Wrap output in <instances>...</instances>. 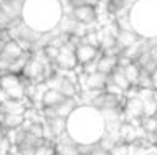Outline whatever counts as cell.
Here are the masks:
<instances>
[{
    "label": "cell",
    "instance_id": "1",
    "mask_svg": "<svg viewBox=\"0 0 157 155\" xmlns=\"http://www.w3.org/2000/svg\"><path fill=\"white\" fill-rule=\"evenodd\" d=\"M25 86H27V81L20 74L5 73L0 76V89L5 93L7 99L23 101L25 99Z\"/></svg>",
    "mask_w": 157,
    "mask_h": 155
},
{
    "label": "cell",
    "instance_id": "2",
    "mask_svg": "<svg viewBox=\"0 0 157 155\" xmlns=\"http://www.w3.org/2000/svg\"><path fill=\"white\" fill-rule=\"evenodd\" d=\"M75 48L70 41H66L65 45L60 48V54H58L56 61L53 63L58 69L61 71H71V69H76L78 66V61H76V54H75Z\"/></svg>",
    "mask_w": 157,
    "mask_h": 155
},
{
    "label": "cell",
    "instance_id": "3",
    "mask_svg": "<svg viewBox=\"0 0 157 155\" xmlns=\"http://www.w3.org/2000/svg\"><path fill=\"white\" fill-rule=\"evenodd\" d=\"M75 54H76V61L78 65H86V63L96 61L98 58L101 56V51L98 46H93V45L88 43H79L78 46L75 48Z\"/></svg>",
    "mask_w": 157,
    "mask_h": 155
},
{
    "label": "cell",
    "instance_id": "4",
    "mask_svg": "<svg viewBox=\"0 0 157 155\" xmlns=\"http://www.w3.org/2000/svg\"><path fill=\"white\" fill-rule=\"evenodd\" d=\"M71 17H73V20L76 23H81L88 27V25H91L96 20L98 12H96L94 5H79L71 10Z\"/></svg>",
    "mask_w": 157,
    "mask_h": 155
},
{
    "label": "cell",
    "instance_id": "5",
    "mask_svg": "<svg viewBox=\"0 0 157 155\" xmlns=\"http://www.w3.org/2000/svg\"><path fill=\"white\" fill-rule=\"evenodd\" d=\"M84 84H86V89L104 91V86L108 84V76L99 73V71H94L91 74H84Z\"/></svg>",
    "mask_w": 157,
    "mask_h": 155
},
{
    "label": "cell",
    "instance_id": "6",
    "mask_svg": "<svg viewBox=\"0 0 157 155\" xmlns=\"http://www.w3.org/2000/svg\"><path fill=\"white\" fill-rule=\"evenodd\" d=\"M96 65H98V71H99V73L109 76V74L117 68V56H113V54H101V56L98 58Z\"/></svg>",
    "mask_w": 157,
    "mask_h": 155
},
{
    "label": "cell",
    "instance_id": "7",
    "mask_svg": "<svg viewBox=\"0 0 157 155\" xmlns=\"http://www.w3.org/2000/svg\"><path fill=\"white\" fill-rule=\"evenodd\" d=\"M65 99H66L65 94H61L60 91H56V89H50L48 87V89L45 91L43 98H41V109L43 107H56V106H60Z\"/></svg>",
    "mask_w": 157,
    "mask_h": 155
},
{
    "label": "cell",
    "instance_id": "8",
    "mask_svg": "<svg viewBox=\"0 0 157 155\" xmlns=\"http://www.w3.org/2000/svg\"><path fill=\"white\" fill-rule=\"evenodd\" d=\"M22 54H23L22 46H20L15 40H10V41H7V43H5V48H3L2 53H0V58L5 60V61H8V63H12L13 60H17L18 56H22Z\"/></svg>",
    "mask_w": 157,
    "mask_h": 155
},
{
    "label": "cell",
    "instance_id": "9",
    "mask_svg": "<svg viewBox=\"0 0 157 155\" xmlns=\"http://www.w3.org/2000/svg\"><path fill=\"white\" fill-rule=\"evenodd\" d=\"M116 41H117V46L122 50L131 48L137 43V33L134 30H119L116 35Z\"/></svg>",
    "mask_w": 157,
    "mask_h": 155
},
{
    "label": "cell",
    "instance_id": "10",
    "mask_svg": "<svg viewBox=\"0 0 157 155\" xmlns=\"http://www.w3.org/2000/svg\"><path fill=\"white\" fill-rule=\"evenodd\" d=\"M23 124H25L23 114H8V112H3V122H2L3 131L18 129V127H22Z\"/></svg>",
    "mask_w": 157,
    "mask_h": 155
},
{
    "label": "cell",
    "instance_id": "11",
    "mask_svg": "<svg viewBox=\"0 0 157 155\" xmlns=\"http://www.w3.org/2000/svg\"><path fill=\"white\" fill-rule=\"evenodd\" d=\"M122 73H124L126 79L129 81L131 86H137V79H139V73H141V68L136 61H131L129 65H126L124 68H121Z\"/></svg>",
    "mask_w": 157,
    "mask_h": 155
},
{
    "label": "cell",
    "instance_id": "12",
    "mask_svg": "<svg viewBox=\"0 0 157 155\" xmlns=\"http://www.w3.org/2000/svg\"><path fill=\"white\" fill-rule=\"evenodd\" d=\"M108 79L113 83V84H116L117 87H121V89L124 91V93L131 87L129 81L126 79V76H124V73H122V69H121V68H116V69H114L113 73L108 76Z\"/></svg>",
    "mask_w": 157,
    "mask_h": 155
},
{
    "label": "cell",
    "instance_id": "13",
    "mask_svg": "<svg viewBox=\"0 0 157 155\" xmlns=\"http://www.w3.org/2000/svg\"><path fill=\"white\" fill-rule=\"evenodd\" d=\"M151 145V142L146 144V139L134 140L131 144H127V155H147V147Z\"/></svg>",
    "mask_w": 157,
    "mask_h": 155
},
{
    "label": "cell",
    "instance_id": "14",
    "mask_svg": "<svg viewBox=\"0 0 157 155\" xmlns=\"http://www.w3.org/2000/svg\"><path fill=\"white\" fill-rule=\"evenodd\" d=\"M137 87H141V89H152V87H154V81H152L151 73L141 69V73H139V79H137Z\"/></svg>",
    "mask_w": 157,
    "mask_h": 155
},
{
    "label": "cell",
    "instance_id": "15",
    "mask_svg": "<svg viewBox=\"0 0 157 155\" xmlns=\"http://www.w3.org/2000/svg\"><path fill=\"white\" fill-rule=\"evenodd\" d=\"M41 51H43V54L46 56V60L55 63V61H56V58H58V54H60V48L52 46V45H45Z\"/></svg>",
    "mask_w": 157,
    "mask_h": 155
},
{
    "label": "cell",
    "instance_id": "16",
    "mask_svg": "<svg viewBox=\"0 0 157 155\" xmlns=\"http://www.w3.org/2000/svg\"><path fill=\"white\" fill-rule=\"evenodd\" d=\"M109 155H127V144L117 140L109 150Z\"/></svg>",
    "mask_w": 157,
    "mask_h": 155
},
{
    "label": "cell",
    "instance_id": "17",
    "mask_svg": "<svg viewBox=\"0 0 157 155\" xmlns=\"http://www.w3.org/2000/svg\"><path fill=\"white\" fill-rule=\"evenodd\" d=\"M12 22H13V20L10 18V15H8L7 12L0 7V30H8L10 25H12Z\"/></svg>",
    "mask_w": 157,
    "mask_h": 155
},
{
    "label": "cell",
    "instance_id": "18",
    "mask_svg": "<svg viewBox=\"0 0 157 155\" xmlns=\"http://www.w3.org/2000/svg\"><path fill=\"white\" fill-rule=\"evenodd\" d=\"M104 93L113 94V96H124V91H122L121 87H117L116 84H113L109 79H108V84L104 86Z\"/></svg>",
    "mask_w": 157,
    "mask_h": 155
},
{
    "label": "cell",
    "instance_id": "19",
    "mask_svg": "<svg viewBox=\"0 0 157 155\" xmlns=\"http://www.w3.org/2000/svg\"><path fill=\"white\" fill-rule=\"evenodd\" d=\"M147 54H149L151 61L154 63V65H157V45H152V46L147 48Z\"/></svg>",
    "mask_w": 157,
    "mask_h": 155
},
{
    "label": "cell",
    "instance_id": "20",
    "mask_svg": "<svg viewBox=\"0 0 157 155\" xmlns=\"http://www.w3.org/2000/svg\"><path fill=\"white\" fill-rule=\"evenodd\" d=\"M151 76H152V81L157 83V66H155V69L152 71V74H151Z\"/></svg>",
    "mask_w": 157,
    "mask_h": 155
},
{
    "label": "cell",
    "instance_id": "21",
    "mask_svg": "<svg viewBox=\"0 0 157 155\" xmlns=\"http://www.w3.org/2000/svg\"><path fill=\"white\" fill-rule=\"evenodd\" d=\"M5 43H7L5 40H0V53H2V50H3V48H5Z\"/></svg>",
    "mask_w": 157,
    "mask_h": 155
},
{
    "label": "cell",
    "instance_id": "22",
    "mask_svg": "<svg viewBox=\"0 0 157 155\" xmlns=\"http://www.w3.org/2000/svg\"><path fill=\"white\" fill-rule=\"evenodd\" d=\"M2 122H3V112H0V131H3V127H2Z\"/></svg>",
    "mask_w": 157,
    "mask_h": 155
},
{
    "label": "cell",
    "instance_id": "23",
    "mask_svg": "<svg viewBox=\"0 0 157 155\" xmlns=\"http://www.w3.org/2000/svg\"><path fill=\"white\" fill-rule=\"evenodd\" d=\"M90 2H91V5H96V3H98V0H90Z\"/></svg>",
    "mask_w": 157,
    "mask_h": 155
},
{
    "label": "cell",
    "instance_id": "24",
    "mask_svg": "<svg viewBox=\"0 0 157 155\" xmlns=\"http://www.w3.org/2000/svg\"><path fill=\"white\" fill-rule=\"evenodd\" d=\"M154 91H157V83H154V87H152Z\"/></svg>",
    "mask_w": 157,
    "mask_h": 155
}]
</instances>
